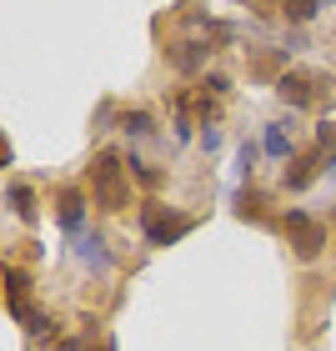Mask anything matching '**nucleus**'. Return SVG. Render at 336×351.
Listing matches in <instances>:
<instances>
[{"label":"nucleus","mask_w":336,"mask_h":351,"mask_svg":"<svg viewBox=\"0 0 336 351\" xmlns=\"http://www.w3.org/2000/svg\"><path fill=\"white\" fill-rule=\"evenodd\" d=\"M201 146H206V151H216V146H221V131H216V121H201Z\"/></svg>","instance_id":"nucleus-16"},{"label":"nucleus","mask_w":336,"mask_h":351,"mask_svg":"<svg viewBox=\"0 0 336 351\" xmlns=\"http://www.w3.org/2000/svg\"><path fill=\"white\" fill-rule=\"evenodd\" d=\"M316 86H326V81H316V75H307V71H286L281 81H276V95L286 106H316Z\"/></svg>","instance_id":"nucleus-4"},{"label":"nucleus","mask_w":336,"mask_h":351,"mask_svg":"<svg viewBox=\"0 0 336 351\" xmlns=\"http://www.w3.org/2000/svg\"><path fill=\"white\" fill-rule=\"evenodd\" d=\"M121 125H125V136H151V110H125L121 116Z\"/></svg>","instance_id":"nucleus-14"},{"label":"nucleus","mask_w":336,"mask_h":351,"mask_svg":"<svg viewBox=\"0 0 336 351\" xmlns=\"http://www.w3.org/2000/svg\"><path fill=\"white\" fill-rule=\"evenodd\" d=\"M5 206H15V216H21L25 226L36 221V201H30V191H25V186H5Z\"/></svg>","instance_id":"nucleus-10"},{"label":"nucleus","mask_w":336,"mask_h":351,"mask_svg":"<svg viewBox=\"0 0 336 351\" xmlns=\"http://www.w3.org/2000/svg\"><path fill=\"white\" fill-rule=\"evenodd\" d=\"M81 221H86V201L75 196V191H66V196H60V226L81 236Z\"/></svg>","instance_id":"nucleus-8"},{"label":"nucleus","mask_w":336,"mask_h":351,"mask_svg":"<svg viewBox=\"0 0 336 351\" xmlns=\"http://www.w3.org/2000/svg\"><path fill=\"white\" fill-rule=\"evenodd\" d=\"M91 196L101 211H125L131 206V181H125V161L116 151H101L91 161Z\"/></svg>","instance_id":"nucleus-1"},{"label":"nucleus","mask_w":336,"mask_h":351,"mask_svg":"<svg viewBox=\"0 0 336 351\" xmlns=\"http://www.w3.org/2000/svg\"><path fill=\"white\" fill-rule=\"evenodd\" d=\"M101 351H116V341H101Z\"/></svg>","instance_id":"nucleus-18"},{"label":"nucleus","mask_w":336,"mask_h":351,"mask_svg":"<svg viewBox=\"0 0 336 351\" xmlns=\"http://www.w3.org/2000/svg\"><path fill=\"white\" fill-rule=\"evenodd\" d=\"M322 5H326V0H286L281 10H286V21H291V25H307V21H311V15L322 10Z\"/></svg>","instance_id":"nucleus-11"},{"label":"nucleus","mask_w":336,"mask_h":351,"mask_svg":"<svg viewBox=\"0 0 336 351\" xmlns=\"http://www.w3.org/2000/svg\"><path fill=\"white\" fill-rule=\"evenodd\" d=\"M75 256H81L91 271H95V276H106V271H110V256H106V241H101V236H95V231H81V236H75Z\"/></svg>","instance_id":"nucleus-5"},{"label":"nucleus","mask_w":336,"mask_h":351,"mask_svg":"<svg viewBox=\"0 0 336 351\" xmlns=\"http://www.w3.org/2000/svg\"><path fill=\"white\" fill-rule=\"evenodd\" d=\"M206 95H226L231 90V81H226V75H206V86H201Z\"/></svg>","instance_id":"nucleus-17"},{"label":"nucleus","mask_w":336,"mask_h":351,"mask_svg":"<svg viewBox=\"0 0 336 351\" xmlns=\"http://www.w3.org/2000/svg\"><path fill=\"white\" fill-rule=\"evenodd\" d=\"M141 231H146L151 246H171V241H181V236L191 231V216L171 211V206H161V201H146L141 206Z\"/></svg>","instance_id":"nucleus-2"},{"label":"nucleus","mask_w":336,"mask_h":351,"mask_svg":"<svg viewBox=\"0 0 336 351\" xmlns=\"http://www.w3.org/2000/svg\"><path fill=\"white\" fill-rule=\"evenodd\" d=\"M5 306H10L15 322L30 311V276L25 271H5Z\"/></svg>","instance_id":"nucleus-6"},{"label":"nucleus","mask_w":336,"mask_h":351,"mask_svg":"<svg viewBox=\"0 0 336 351\" xmlns=\"http://www.w3.org/2000/svg\"><path fill=\"white\" fill-rule=\"evenodd\" d=\"M266 156H276V161H286V156H291V136H286L281 121L266 125Z\"/></svg>","instance_id":"nucleus-9"},{"label":"nucleus","mask_w":336,"mask_h":351,"mask_svg":"<svg viewBox=\"0 0 336 351\" xmlns=\"http://www.w3.org/2000/svg\"><path fill=\"white\" fill-rule=\"evenodd\" d=\"M311 176H316V156H301L296 166H286V186H291V191H301V186L311 181Z\"/></svg>","instance_id":"nucleus-12"},{"label":"nucleus","mask_w":336,"mask_h":351,"mask_svg":"<svg viewBox=\"0 0 336 351\" xmlns=\"http://www.w3.org/2000/svg\"><path fill=\"white\" fill-rule=\"evenodd\" d=\"M286 236H291V246H296L301 261H316L322 246H326V226L316 216H307V211H286Z\"/></svg>","instance_id":"nucleus-3"},{"label":"nucleus","mask_w":336,"mask_h":351,"mask_svg":"<svg viewBox=\"0 0 336 351\" xmlns=\"http://www.w3.org/2000/svg\"><path fill=\"white\" fill-rule=\"evenodd\" d=\"M131 176H136V181H146V186L161 181V171H156L151 161H141V156H131Z\"/></svg>","instance_id":"nucleus-15"},{"label":"nucleus","mask_w":336,"mask_h":351,"mask_svg":"<svg viewBox=\"0 0 336 351\" xmlns=\"http://www.w3.org/2000/svg\"><path fill=\"white\" fill-rule=\"evenodd\" d=\"M256 156H261V146H256V141H241V146H236V176H241V181L256 171Z\"/></svg>","instance_id":"nucleus-13"},{"label":"nucleus","mask_w":336,"mask_h":351,"mask_svg":"<svg viewBox=\"0 0 336 351\" xmlns=\"http://www.w3.org/2000/svg\"><path fill=\"white\" fill-rule=\"evenodd\" d=\"M206 60H211V45H206V40H186L181 51L171 56V66L176 71H196V66H206Z\"/></svg>","instance_id":"nucleus-7"}]
</instances>
